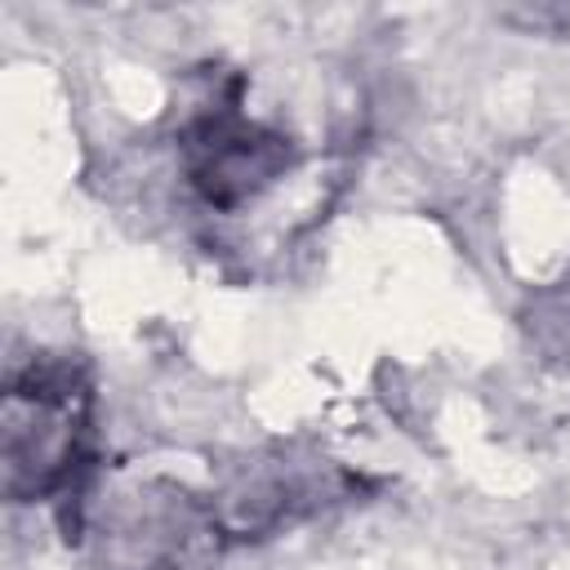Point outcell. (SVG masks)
<instances>
[{
  "instance_id": "1",
  "label": "cell",
  "mask_w": 570,
  "mask_h": 570,
  "mask_svg": "<svg viewBox=\"0 0 570 570\" xmlns=\"http://www.w3.org/2000/svg\"><path fill=\"white\" fill-rule=\"evenodd\" d=\"M0 463L9 503H89L98 468V392L76 352H31L9 365L0 396ZM71 517V525H76Z\"/></svg>"
},
{
  "instance_id": "2",
  "label": "cell",
  "mask_w": 570,
  "mask_h": 570,
  "mask_svg": "<svg viewBox=\"0 0 570 570\" xmlns=\"http://www.w3.org/2000/svg\"><path fill=\"white\" fill-rule=\"evenodd\" d=\"M174 165L209 214H240L298 169V142L289 129L245 107V80L232 71L205 80L183 107Z\"/></svg>"
},
{
  "instance_id": "3",
  "label": "cell",
  "mask_w": 570,
  "mask_h": 570,
  "mask_svg": "<svg viewBox=\"0 0 570 570\" xmlns=\"http://www.w3.org/2000/svg\"><path fill=\"white\" fill-rule=\"evenodd\" d=\"M89 570H214L227 534L209 494L169 476H134L85 503L71 525Z\"/></svg>"
},
{
  "instance_id": "4",
  "label": "cell",
  "mask_w": 570,
  "mask_h": 570,
  "mask_svg": "<svg viewBox=\"0 0 570 570\" xmlns=\"http://www.w3.org/2000/svg\"><path fill=\"white\" fill-rule=\"evenodd\" d=\"M356 485L361 481L321 450L263 445L223 468V476L209 490V503L227 543H236V539H272L325 512L330 503L352 499Z\"/></svg>"
},
{
  "instance_id": "5",
  "label": "cell",
  "mask_w": 570,
  "mask_h": 570,
  "mask_svg": "<svg viewBox=\"0 0 570 570\" xmlns=\"http://www.w3.org/2000/svg\"><path fill=\"white\" fill-rule=\"evenodd\" d=\"M521 330L548 365L570 374V267L530 294L521 312Z\"/></svg>"
}]
</instances>
